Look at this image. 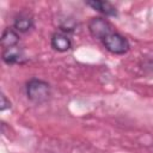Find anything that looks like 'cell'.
I'll return each mask as SVG.
<instances>
[{
	"label": "cell",
	"mask_w": 153,
	"mask_h": 153,
	"mask_svg": "<svg viewBox=\"0 0 153 153\" xmlns=\"http://www.w3.org/2000/svg\"><path fill=\"white\" fill-rule=\"evenodd\" d=\"M26 96L27 98L36 103V104H42L48 100L50 97V85L37 78H32L26 82Z\"/></svg>",
	"instance_id": "cell-1"
},
{
	"label": "cell",
	"mask_w": 153,
	"mask_h": 153,
	"mask_svg": "<svg viewBox=\"0 0 153 153\" xmlns=\"http://www.w3.org/2000/svg\"><path fill=\"white\" fill-rule=\"evenodd\" d=\"M102 42H103L105 49L115 55H123L130 48L129 41L124 36H122L121 33H118L116 31L108 35Z\"/></svg>",
	"instance_id": "cell-2"
},
{
	"label": "cell",
	"mask_w": 153,
	"mask_h": 153,
	"mask_svg": "<svg viewBox=\"0 0 153 153\" xmlns=\"http://www.w3.org/2000/svg\"><path fill=\"white\" fill-rule=\"evenodd\" d=\"M88 31L92 37L103 41L108 35L114 32V26L109 20L102 17H94L88 22Z\"/></svg>",
	"instance_id": "cell-3"
},
{
	"label": "cell",
	"mask_w": 153,
	"mask_h": 153,
	"mask_svg": "<svg viewBox=\"0 0 153 153\" xmlns=\"http://www.w3.org/2000/svg\"><path fill=\"white\" fill-rule=\"evenodd\" d=\"M2 61L6 65H23L26 62V57H25L23 49L17 45V47L4 49Z\"/></svg>",
	"instance_id": "cell-4"
},
{
	"label": "cell",
	"mask_w": 153,
	"mask_h": 153,
	"mask_svg": "<svg viewBox=\"0 0 153 153\" xmlns=\"http://www.w3.org/2000/svg\"><path fill=\"white\" fill-rule=\"evenodd\" d=\"M50 45L55 51L59 53H65L68 51L72 48V39L66 32H55L51 35L50 38Z\"/></svg>",
	"instance_id": "cell-5"
},
{
	"label": "cell",
	"mask_w": 153,
	"mask_h": 153,
	"mask_svg": "<svg viewBox=\"0 0 153 153\" xmlns=\"http://www.w3.org/2000/svg\"><path fill=\"white\" fill-rule=\"evenodd\" d=\"M86 5L93 8L94 11L106 16V17H117V10L116 7L110 4L109 1H102V0H91L86 1Z\"/></svg>",
	"instance_id": "cell-6"
},
{
	"label": "cell",
	"mask_w": 153,
	"mask_h": 153,
	"mask_svg": "<svg viewBox=\"0 0 153 153\" xmlns=\"http://www.w3.org/2000/svg\"><path fill=\"white\" fill-rule=\"evenodd\" d=\"M32 27H33V19L31 16H29L26 13H20L19 16L16 17L14 23H13V29L17 32L25 33V32L30 31Z\"/></svg>",
	"instance_id": "cell-7"
},
{
	"label": "cell",
	"mask_w": 153,
	"mask_h": 153,
	"mask_svg": "<svg viewBox=\"0 0 153 153\" xmlns=\"http://www.w3.org/2000/svg\"><path fill=\"white\" fill-rule=\"evenodd\" d=\"M19 43V35L14 29H5L2 35H1V39H0V44L4 49L7 48H12V47H17Z\"/></svg>",
	"instance_id": "cell-8"
},
{
	"label": "cell",
	"mask_w": 153,
	"mask_h": 153,
	"mask_svg": "<svg viewBox=\"0 0 153 153\" xmlns=\"http://www.w3.org/2000/svg\"><path fill=\"white\" fill-rule=\"evenodd\" d=\"M11 106H12V104H11L10 99H7V97L4 93H1V96H0V110L5 111L7 109H11Z\"/></svg>",
	"instance_id": "cell-9"
}]
</instances>
